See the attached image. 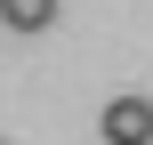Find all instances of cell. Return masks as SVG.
Segmentation results:
<instances>
[{
    "instance_id": "1",
    "label": "cell",
    "mask_w": 153,
    "mask_h": 145,
    "mask_svg": "<svg viewBox=\"0 0 153 145\" xmlns=\"http://www.w3.org/2000/svg\"><path fill=\"white\" fill-rule=\"evenodd\" d=\"M97 129H105V145H153V97H113L105 113H97Z\"/></svg>"
},
{
    "instance_id": "2",
    "label": "cell",
    "mask_w": 153,
    "mask_h": 145,
    "mask_svg": "<svg viewBox=\"0 0 153 145\" xmlns=\"http://www.w3.org/2000/svg\"><path fill=\"white\" fill-rule=\"evenodd\" d=\"M0 24L8 32H48L56 24V0H0Z\"/></svg>"
}]
</instances>
